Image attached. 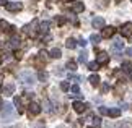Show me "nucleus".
<instances>
[{
    "label": "nucleus",
    "mask_w": 132,
    "mask_h": 128,
    "mask_svg": "<svg viewBox=\"0 0 132 128\" xmlns=\"http://www.w3.org/2000/svg\"><path fill=\"white\" fill-rule=\"evenodd\" d=\"M129 78H130V80H132V73H130V76H129Z\"/></svg>",
    "instance_id": "obj_40"
},
{
    "label": "nucleus",
    "mask_w": 132,
    "mask_h": 128,
    "mask_svg": "<svg viewBox=\"0 0 132 128\" xmlns=\"http://www.w3.org/2000/svg\"><path fill=\"white\" fill-rule=\"evenodd\" d=\"M114 33H116V29H114L113 26H106V28H103L101 37H104V39H108V37H113V36H114Z\"/></svg>",
    "instance_id": "obj_8"
},
{
    "label": "nucleus",
    "mask_w": 132,
    "mask_h": 128,
    "mask_svg": "<svg viewBox=\"0 0 132 128\" xmlns=\"http://www.w3.org/2000/svg\"><path fill=\"white\" fill-rule=\"evenodd\" d=\"M10 29V24L5 21V19H0V33L2 31H8Z\"/></svg>",
    "instance_id": "obj_18"
},
{
    "label": "nucleus",
    "mask_w": 132,
    "mask_h": 128,
    "mask_svg": "<svg viewBox=\"0 0 132 128\" xmlns=\"http://www.w3.org/2000/svg\"><path fill=\"white\" fill-rule=\"evenodd\" d=\"M88 81H90L93 86H98V83H100V76H98V75H91Z\"/></svg>",
    "instance_id": "obj_19"
},
{
    "label": "nucleus",
    "mask_w": 132,
    "mask_h": 128,
    "mask_svg": "<svg viewBox=\"0 0 132 128\" xmlns=\"http://www.w3.org/2000/svg\"><path fill=\"white\" fill-rule=\"evenodd\" d=\"M20 42H21V39H20L18 36H13V37L10 39V47H12V49H18Z\"/></svg>",
    "instance_id": "obj_13"
},
{
    "label": "nucleus",
    "mask_w": 132,
    "mask_h": 128,
    "mask_svg": "<svg viewBox=\"0 0 132 128\" xmlns=\"http://www.w3.org/2000/svg\"><path fill=\"white\" fill-rule=\"evenodd\" d=\"M39 57H41V58H47V52H46V50H41V52H39Z\"/></svg>",
    "instance_id": "obj_33"
},
{
    "label": "nucleus",
    "mask_w": 132,
    "mask_h": 128,
    "mask_svg": "<svg viewBox=\"0 0 132 128\" xmlns=\"http://www.w3.org/2000/svg\"><path fill=\"white\" fill-rule=\"evenodd\" d=\"M93 125H95V128L101 126V119H100V117H95V119H93Z\"/></svg>",
    "instance_id": "obj_26"
},
{
    "label": "nucleus",
    "mask_w": 132,
    "mask_h": 128,
    "mask_svg": "<svg viewBox=\"0 0 132 128\" xmlns=\"http://www.w3.org/2000/svg\"><path fill=\"white\" fill-rule=\"evenodd\" d=\"M72 107H73V110L77 112V114H82V112L87 110V107H88V105H87V104H83V102H80V101H75Z\"/></svg>",
    "instance_id": "obj_6"
},
{
    "label": "nucleus",
    "mask_w": 132,
    "mask_h": 128,
    "mask_svg": "<svg viewBox=\"0 0 132 128\" xmlns=\"http://www.w3.org/2000/svg\"><path fill=\"white\" fill-rule=\"evenodd\" d=\"M49 55H51L52 58H60V55H62V52H60V49H57V47H55V49H52V50L49 52Z\"/></svg>",
    "instance_id": "obj_16"
},
{
    "label": "nucleus",
    "mask_w": 132,
    "mask_h": 128,
    "mask_svg": "<svg viewBox=\"0 0 132 128\" xmlns=\"http://www.w3.org/2000/svg\"><path fill=\"white\" fill-rule=\"evenodd\" d=\"M18 76H20V80H21V83H23V84H26V86H31V84L36 83V76H34L29 70L21 71V73H20Z\"/></svg>",
    "instance_id": "obj_2"
},
{
    "label": "nucleus",
    "mask_w": 132,
    "mask_h": 128,
    "mask_svg": "<svg viewBox=\"0 0 132 128\" xmlns=\"http://www.w3.org/2000/svg\"><path fill=\"white\" fill-rule=\"evenodd\" d=\"M126 55H129V57H132V47H127V49H126Z\"/></svg>",
    "instance_id": "obj_36"
},
{
    "label": "nucleus",
    "mask_w": 132,
    "mask_h": 128,
    "mask_svg": "<svg viewBox=\"0 0 132 128\" xmlns=\"http://www.w3.org/2000/svg\"><path fill=\"white\" fill-rule=\"evenodd\" d=\"M65 45H67V49H75V47H77V41L72 39V37H69L67 41H65Z\"/></svg>",
    "instance_id": "obj_15"
},
{
    "label": "nucleus",
    "mask_w": 132,
    "mask_h": 128,
    "mask_svg": "<svg viewBox=\"0 0 132 128\" xmlns=\"http://www.w3.org/2000/svg\"><path fill=\"white\" fill-rule=\"evenodd\" d=\"M122 47H124V42H122L121 39H116L114 44H113V49H114V50H121Z\"/></svg>",
    "instance_id": "obj_17"
},
{
    "label": "nucleus",
    "mask_w": 132,
    "mask_h": 128,
    "mask_svg": "<svg viewBox=\"0 0 132 128\" xmlns=\"http://www.w3.org/2000/svg\"><path fill=\"white\" fill-rule=\"evenodd\" d=\"M5 8H7L8 12H12V13H15V12H20V10L23 8V5H21V3H16V2H12V3L8 2L7 5H5Z\"/></svg>",
    "instance_id": "obj_5"
},
{
    "label": "nucleus",
    "mask_w": 132,
    "mask_h": 128,
    "mask_svg": "<svg viewBox=\"0 0 132 128\" xmlns=\"http://www.w3.org/2000/svg\"><path fill=\"white\" fill-rule=\"evenodd\" d=\"M3 107V102H2V97H0V109H2Z\"/></svg>",
    "instance_id": "obj_39"
},
{
    "label": "nucleus",
    "mask_w": 132,
    "mask_h": 128,
    "mask_svg": "<svg viewBox=\"0 0 132 128\" xmlns=\"http://www.w3.org/2000/svg\"><path fill=\"white\" fill-rule=\"evenodd\" d=\"M119 31H121V34H122L124 37H129V36L132 34V23H124Z\"/></svg>",
    "instance_id": "obj_3"
},
{
    "label": "nucleus",
    "mask_w": 132,
    "mask_h": 128,
    "mask_svg": "<svg viewBox=\"0 0 132 128\" xmlns=\"http://www.w3.org/2000/svg\"><path fill=\"white\" fill-rule=\"evenodd\" d=\"M70 91H72L73 94H78V93H80V88H78V84H73L72 88H70Z\"/></svg>",
    "instance_id": "obj_30"
},
{
    "label": "nucleus",
    "mask_w": 132,
    "mask_h": 128,
    "mask_svg": "<svg viewBox=\"0 0 132 128\" xmlns=\"http://www.w3.org/2000/svg\"><path fill=\"white\" fill-rule=\"evenodd\" d=\"M47 73H46V71H39V73H38V80L39 81H46V80H47Z\"/></svg>",
    "instance_id": "obj_24"
},
{
    "label": "nucleus",
    "mask_w": 132,
    "mask_h": 128,
    "mask_svg": "<svg viewBox=\"0 0 132 128\" xmlns=\"http://www.w3.org/2000/svg\"><path fill=\"white\" fill-rule=\"evenodd\" d=\"M72 10H73V13H82L83 10H85V5L82 2H75L72 5Z\"/></svg>",
    "instance_id": "obj_11"
},
{
    "label": "nucleus",
    "mask_w": 132,
    "mask_h": 128,
    "mask_svg": "<svg viewBox=\"0 0 132 128\" xmlns=\"http://www.w3.org/2000/svg\"><path fill=\"white\" fill-rule=\"evenodd\" d=\"M15 105L18 107V114H21L23 109H21V97H15Z\"/></svg>",
    "instance_id": "obj_23"
},
{
    "label": "nucleus",
    "mask_w": 132,
    "mask_h": 128,
    "mask_svg": "<svg viewBox=\"0 0 132 128\" xmlns=\"http://www.w3.org/2000/svg\"><path fill=\"white\" fill-rule=\"evenodd\" d=\"M90 41H91L93 44H100L101 36H100V34H91V36H90Z\"/></svg>",
    "instance_id": "obj_21"
},
{
    "label": "nucleus",
    "mask_w": 132,
    "mask_h": 128,
    "mask_svg": "<svg viewBox=\"0 0 132 128\" xmlns=\"http://www.w3.org/2000/svg\"><path fill=\"white\" fill-rule=\"evenodd\" d=\"M0 115H2V120L3 122H10V120H13L15 117H16V112H15V109H13L12 104H5Z\"/></svg>",
    "instance_id": "obj_1"
},
{
    "label": "nucleus",
    "mask_w": 132,
    "mask_h": 128,
    "mask_svg": "<svg viewBox=\"0 0 132 128\" xmlns=\"http://www.w3.org/2000/svg\"><path fill=\"white\" fill-rule=\"evenodd\" d=\"M98 68H100V63H98V62H90V63H88V70L96 71Z\"/></svg>",
    "instance_id": "obj_22"
},
{
    "label": "nucleus",
    "mask_w": 132,
    "mask_h": 128,
    "mask_svg": "<svg viewBox=\"0 0 132 128\" xmlns=\"http://www.w3.org/2000/svg\"><path fill=\"white\" fill-rule=\"evenodd\" d=\"M36 26H38V21L34 19L31 24H26V26L23 28V31L26 33V34H29V36H34V34H36V31H34V28H36Z\"/></svg>",
    "instance_id": "obj_7"
},
{
    "label": "nucleus",
    "mask_w": 132,
    "mask_h": 128,
    "mask_svg": "<svg viewBox=\"0 0 132 128\" xmlns=\"http://www.w3.org/2000/svg\"><path fill=\"white\" fill-rule=\"evenodd\" d=\"M108 60H109V55L106 52H98V55H96V62H98L100 65L101 63H108Z\"/></svg>",
    "instance_id": "obj_10"
},
{
    "label": "nucleus",
    "mask_w": 132,
    "mask_h": 128,
    "mask_svg": "<svg viewBox=\"0 0 132 128\" xmlns=\"http://www.w3.org/2000/svg\"><path fill=\"white\" fill-rule=\"evenodd\" d=\"M60 89H62V91H69L70 89V84L67 83V81H62V83H60Z\"/></svg>",
    "instance_id": "obj_25"
},
{
    "label": "nucleus",
    "mask_w": 132,
    "mask_h": 128,
    "mask_svg": "<svg viewBox=\"0 0 132 128\" xmlns=\"http://www.w3.org/2000/svg\"><path fill=\"white\" fill-rule=\"evenodd\" d=\"M101 91H103V93H108V91H109V84H108V83H104V84H103V88H101Z\"/></svg>",
    "instance_id": "obj_35"
},
{
    "label": "nucleus",
    "mask_w": 132,
    "mask_h": 128,
    "mask_svg": "<svg viewBox=\"0 0 132 128\" xmlns=\"http://www.w3.org/2000/svg\"><path fill=\"white\" fill-rule=\"evenodd\" d=\"M13 93H15V84H13V83H8V84L3 88V94H5V96H12Z\"/></svg>",
    "instance_id": "obj_12"
},
{
    "label": "nucleus",
    "mask_w": 132,
    "mask_h": 128,
    "mask_svg": "<svg viewBox=\"0 0 132 128\" xmlns=\"http://www.w3.org/2000/svg\"><path fill=\"white\" fill-rule=\"evenodd\" d=\"M65 21H67V19H65V16H57V24H59V26H62Z\"/></svg>",
    "instance_id": "obj_31"
},
{
    "label": "nucleus",
    "mask_w": 132,
    "mask_h": 128,
    "mask_svg": "<svg viewBox=\"0 0 132 128\" xmlns=\"http://www.w3.org/2000/svg\"><path fill=\"white\" fill-rule=\"evenodd\" d=\"M28 112H29V115H38V114H41V105L36 104V102H31V104L28 105Z\"/></svg>",
    "instance_id": "obj_4"
},
{
    "label": "nucleus",
    "mask_w": 132,
    "mask_h": 128,
    "mask_svg": "<svg viewBox=\"0 0 132 128\" xmlns=\"http://www.w3.org/2000/svg\"><path fill=\"white\" fill-rule=\"evenodd\" d=\"M67 68H69L70 71L77 70V63H75V62H69V63H67Z\"/></svg>",
    "instance_id": "obj_28"
},
{
    "label": "nucleus",
    "mask_w": 132,
    "mask_h": 128,
    "mask_svg": "<svg viewBox=\"0 0 132 128\" xmlns=\"http://www.w3.org/2000/svg\"><path fill=\"white\" fill-rule=\"evenodd\" d=\"M100 114L101 115H109V110L106 109V107H100Z\"/></svg>",
    "instance_id": "obj_32"
},
{
    "label": "nucleus",
    "mask_w": 132,
    "mask_h": 128,
    "mask_svg": "<svg viewBox=\"0 0 132 128\" xmlns=\"http://www.w3.org/2000/svg\"><path fill=\"white\" fill-rule=\"evenodd\" d=\"M121 115V109H111L109 110V117H113V119H118Z\"/></svg>",
    "instance_id": "obj_20"
},
{
    "label": "nucleus",
    "mask_w": 132,
    "mask_h": 128,
    "mask_svg": "<svg viewBox=\"0 0 132 128\" xmlns=\"http://www.w3.org/2000/svg\"><path fill=\"white\" fill-rule=\"evenodd\" d=\"M78 62H80V63L87 62V54H85V52H82V54H80V57H78Z\"/></svg>",
    "instance_id": "obj_29"
},
{
    "label": "nucleus",
    "mask_w": 132,
    "mask_h": 128,
    "mask_svg": "<svg viewBox=\"0 0 132 128\" xmlns=\"http://www.w3.org/2000/svg\"><path fill=\"white\" fill-rule=\"evenodd\" d=\"M49 28H51V23L49 21H43L41 24H39V31H41V33H47Z\"/></svg>",
    "instance_id": "obj_14"
},
{
    "label": "nucleus",
    "mask_w": 132,
    "mask_h": 128,
    "mask_svg": "<svg viewBox=\"0 0 132 128\" xmlns=\"http://www.w3.org/2000/svg\"><path fill=\"white\" fill-rule=\"evenodd\" d=\"M7 3H8V0H0V5H3V7H5Z\"/></svg>",
    "instance_id": "obj_38"
},
{
    "label": "nucleus",
    "mask_w": 132,
    "mask_h": 128,
    "mask_svg": "<svg viewBox=\"0 0 132 128\" xmlns=\"http://www.w3.org/2000/svg\"><path fill=\"white\" fill-rule=\"evenodd\" d=\"M130 2H132V0H130Z\"/></svg>",
    "instance_id": "obj_41"
},
{
    "label": "nucleus",
    "mask_w": 132,
    "mask_h": 128,
    "mask_svg": "<svg viewBox=\"0 0 132 128\" xmlns=\"http://www.w3.org/2000/svg\"><path fill=\"white\" fill-rule=\"evenodd\" d=\"M78 45H82V47H85V45H87V41H85V39H80V41H78Z\"/></svg>",
    "instance_id": "obj_37"
},
{
    "label": "nucleus",
    "mask_w": 132,
    "mask_h": 128,
    "mask_svg": "<svg viewBox=\"0 0 132 128\" xmlns=\"http://www.w3.org/2000/svg\"><path fill=\"white\" fill-rule=\"evenodd\" d=\"M69 78H70V80H73V81H77V83H78L80 80H82L80 76H75V75H69Z\"/></svg>",
    "instance_id": "obj_34"
},
{
    "label": "nucleus",
    "mask_w": 132,
    "mask_h": 128,
    "mask_svg": "<svg viewBox=\"0 0 132 128\" xmlns=\"http://www.w3.org/2000/svg\"><path fill=\"white\" fill-rule=\"evenodd\" d=\"M130 68H132L130 62H124V63H122V70H124V71H130Z\"/></svg>",
    "instance_id": "obj_27"
},
{
    "label": "nucleus",
    "mask_w": 132,
    "mask_h": 128,
    "mask_svg": "<svg viewBox=\"0 0 132 128\" xmlns=\"http://www.w3.org/2000/svg\"><path fill=\"white\" fill-rule=\"evenodd\" d=\"M91 24H93V28H95V29H101V28H104V18H103V16H96V18H93Z\"/></svg>",
    "instance_id": "obj_9"
}]
</instances>
